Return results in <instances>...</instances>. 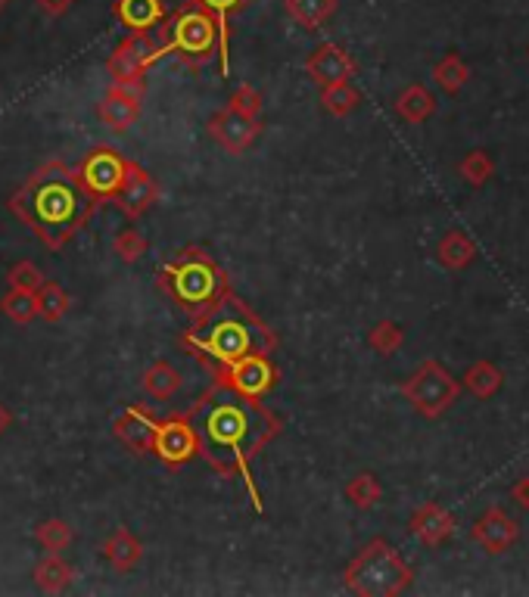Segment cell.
Instances as JSON below:
<instances>
[{
	"label": "cell",
	"mask_w": 529,
	"mask_h": 597,
	"mask_svg": "<svg viewBox=\"0 0 529 597\" xmlns=\"http://www.w3.org/2000/svg\"><path fill=\"white\" fill-rule=\"evenodd\" d=\"M128 168H131V162L122 153L100 147L81 159L75 178L94 199H113L116 190L122 187V181L128 178Z\"/></svg>",
	"instance_id": "9"
},
{
	"label": "cell",
	"mask_w": 529,
	"mask_h": 597,
	"mask_svg": "<svg viewBox=\"0 0 529 597\" xmlns=\"http://www.w3.org/2000/svg\"><path fill=\"white\" fill-rule=\"evenodd\" d=\"M228 109L240 112V116H249V119H259V112H262V94L253 88V84H243V88L234 91Z\"/></svg>",
	"instance_id": "38"
},
{
	"label": "cell",
	"mask_w": 529,
	"mask_h": 597,
	"mask_svg": "<svg viewBox=\"0 0 529 597\" xmlns=\"http://www.w3.org/2000/svg\"><path fill=\"white\" fill-rule=\"evenodd\" d=\"M396 112L408 125H421L436 112V97L424 88V84H408V88L396 97Z\"/></svg>",
	"instance_id": "21"
},
{
	"label": "cell",
	"mask_w": 529,
	"mask_h": 597,
	"mask_svg": "<svg viewBox=\"0 0 529 597\" xmlns=\"http://www.w3.org/2000/svg\"><path fill=\"white\" fill-rule=\"evenodd\" d=\"M436 255L445 268L458 271V268H464L477 259V243H473L464 231H458V227H452V231H445V237L439 240Z\"/></svg>",
	"instance_id": "22"
},
{
	"label": "cell",
	"mask_w": 529,
	"mask_h": 597,
	"mask_svg": "<svg viewBox=\"0 0 529 597\" xmlns=\"http://www.w3.org/2000/svg\"><path fill=\"white\" fill-rule=\"evenodd\" d=\"M159 56H165V38H153V32L131 35L128 41L119 44L113 60H109V75H113V81L122 84V88L141 94V78Z\"/></svg>",
	"instance_id": "8"
},
{
	"label": "cell",
	"mask_w": 529,
	"mask_h": 597,
	"mask_svg": "<svg viewBox=\"0 0 529 597\" xmlns=\"http://www.w3.org/2000/svg\"><path fill=\"white\" fill-rule=\"evenodd\" d=\"M402 343H405V330L396 321H380L368 333V346L377 355H396L402 349Z\"/></svg>",
	"instance_id": "33"
},
{
	"label": "cell",
	"mask_w": 529,
	"mask_h": 597,
	"mask_svg": "<svg viewBox=\"0 0 529 597\" xmlns=\"http://www.w3.org/2000/svg\"><path fill=\"white\" fill-rule=\"evenodd\" d=\"M361 103V94L352 88L349 81H340V84H324V91H321V106L324 112H330V116H349L352 109H358Z\"/></svg>",
	"instance_id": "30"
},
{
	"label": "cell",
	"mask_w": 529,
	"mask_h": 597,
	"mask_svg": "<svg viewBox=\"0 0 529 597\" xmlns=\"http://www.w3.org/2000/svg\"><path fill=\"white\" fill-rule=\"evenodd\" d=\"M97 199L78 184L75 172L63 162H47L29 178L16 196L13 212L29 221L38 237L57 252L88 224Z\"/></svg>",
	"instance_id": "2"
},
{
	"label": "cell",
	"mask_w": 529,
	"mask_h": 597,
	"mask_svg": "<svg viewBox=\"0 0 529 597\" xmlns=\"http://www.w3.org/2000/svg\"><path fill=\"white\" fill-rule=\"evenodd\" d=\"M7 283H10V290H29L35 293L41 283H44V274L35 262H16L7 274Z\"/></svg>",
	"instance_id": "37"
},
{
	"label": "cell",
	"mask_w": 529,
	"mask_h": 597,
	"mask_svg": "<svg viewBox=\"0 0 529 597\" xmlns=\"http://www.w3.org/2000/svg\"><path fill=\"white\" fill-rule=\"evenodd\" d=\"M35 582L47 594H60V591H66L72 585V566L60 554H47L35 566Z\"/></svg>",
	"instance_id": "25"
},
{
	"label": "cell",
	"mask_w": 529,
	"mask_h": 597,
	"mask_svg": "<svg viewBox=\"0 0 529 597\" xmlns=\"http://www.w3.org/2000/svg\"><path fill=\"white\" fill-rule=\"evenodd\" d=\"M38 4L47 16H63L72 7V0H38Z\"/></svg>",
	"instance_id": "40"
},
{
	"label": "cell",
	"mask_w": 529,
	"mask_h": 597,
	"mask_svg": "<svg viewBox=\"0 0 529 597\" xmlns=\"http://www.w3.org/2000/svg\"><path fill=\"white\" fill-rule=\"evenodd\" d=\"M156 181L150 172H144L141 165H134L128 168V178L122 181V187L116 190V196L109 199V203H116L128 218H137V215H144L153 203H156Z\"/></svg>",
	"instance_id": "14"
},
{
	"label": "cell",
	"mask_w": 529,
	"mask_h": 597,
	"mask_svg": "<svg viewBox=\"0 0 529 597\" xmlns=\"http://www.w3.org/2000/svg\"><path fill=\"white\" fill-rule=\"evenodd\" d=\"M187 420L197 433L200 454L209 461V467L221 476H240L249 495H253L256 510H262V498L253 476H249V464L281 433V420L259 398H249L221 380L193 402Z\"/></svg>",
	"instance_id": "1"
},
{
	"label": "cell",
	"mask_w": 529,
	"mask_h": 597,
	"mask_svg": "<svg viewBox=\"0 0 529 597\" xmlns=\"http://www.w3.org/2000/svg\"><path fill=\"white\" fill-rule=\"evenodd\" d=\"M305 72H309L312 81H318L321 88L324 84H340L349 81L355 75V60L340 47V44H321L315 47V53L309 56V63H305Z\"/></svg>",
	"instance_id": "15"
},
{
	"label": "cell",
	"mask_w": 529,
	"mask_h": 597,
	"mask_svg": "<svg viewBox=\"0 0 529 597\" xmlns=\"http://www.w3.org/2000/svg\"><path fill=\"white\" fill-rule=\"evenodd\" d=\"M467 78H470V69L458 53H445L442 60L433 66V81L445 94H458L467 84Z\"/></svg>",
	"instance_id": "29"
},
{
	"label": "cell",
	"mask_w": 529,
	"mask_h": 597,
	"mask_svg": "<svg viewBox=\"0 0 529 597\" xmlns=\"http://www.w3.org/2000/svg\"><path fill=\"white\" fill-rule=\"evenodd\" d=\"M408 529H411V535L421 538L424 545L436 548V545H445L455 535V517L445 507H439L436 501H427L411 514Z\"/></svg>",
	"instance_id": "18"
},
{
	"label": "cell",
	"mask_w": 529,
	"mask_h": 597,
	"mask_svg": "<svg viewBox=\"0 0 529 597\" xmlns=\"http://www.w3.org/2000/svg\"><path fill=\"white\" fill-rule=\"evenodd\" d=\"M103 557H106L109 563H113L119 573H128V570H134L137 563H141L144 545L137 542V535H134L128 526H119V529L103 542Z\"/></svg>",
	"instance_id": "20"
},
{
	"label": "cell",
	"mask_w": 529,
	"mask_h": 597,
	"mask_svg": "<svg viewBox=\"0 0 529 597\" xmlns=\"http://www.w3.org/2000/svg\"><path fill=\"white\" fill-rule=\"evenodd\" d=\"M458 172H461V178H464L470 187H483V184L492 178L495 165H492V159H489L486 150H473V153L464 156V162L458 165Z\"/></svg>",
	"instance_id": "35"
},
{
	"label": "cell",
	"mask_w": 529,
	"mask_h": 597,
	"mask_svg": "<svg viewBox=\"0 0 529 597\" xmlns=\"http://www.w3.org/2000/svg\"><path fill=\"white\" fill-rule=\"evenodd\" d=\"M181 389V374L169 361H156L150 371L144 374V392L165 402V398H172L175 392Z\"/></svg>",
	"instance_id": "28"
},
{
	"label": "cell",
	"mask_w": 529,
	"mask_h": 597,
	"mask_svg": "<svg viewBox=\"0 0 529 597\" xmlns=\"http://www.w3.org/2000/svg\"><path fill=\"white\" fill-rule=\"evenodd\" d=\"M414 579V570L402 560V554L386 542L374 538L358 557L346 566V588L361 597H393L402 594Z\"/></svg>",
	"instance_id": "5"
},
{
	"label": "cell",
	"mask_w": 529,
	"mask_h": 597,
	"mask_svg": "<svg viewBox=\"0 0 529 597\" xmlns=\"http://www.w3.org/2000/svg\"><path fill=\"white\" fill-rule=\"evenodd\" d=\"M10 426H13V414H10V408L4 402H0V436H4Z\"/></svg>",
	"instance_id": "41"
},
{
	"label": "cell",
	"mask_w": 529,
	"mask_h": 597,
	"mask_svg": "<svg viewBox=\"0 0 529 597\" xmlns=\"http://www.w3.org/2000/svg\"><path fill=\"white\" fill-rule=\"evenodd\" d=\"M209 134L221 150L240 156L259 140L262 125H259V119L240 116V112H234V109H221L218 116H212V122H209Z\"/></svg>",
	"instance_id": "12"
},
{
	"label": "cell",
	"mask_w": 529,
	"mask_h": 597,
	"mask_svg": "<svg viewBox=\"0 0 529 597\" xmlns=\"http://www.w3.org/2000/svg\"><path fill=\"white\" fill-rule=\"evenodd\" d=\"M7 4H10V0H0V10H4V7H7Z\"/></svg>",
	"instance_id": "42"
},
{
	"label": "cell",
	"mask_w": 529,
	"mask_h": 597,
	"mask_svg": "<svg viewBox=\"0 0 529 597\" xmlns=\"http://www.w3.org/2000/svg\"><path fill=\"white\" fill-rule=\"evenodd\" d=\"M464 386L486 402V398H492L501 386H505V371H501V367L492 364V361H477V364L467 367Z\"/></svg>",
	"instance_id": "24"
},
{
	"label": "cell",
	"mask_w": 529,
	"mask_h": 597,
	"mask_svg": "<svg viewBox=\"0 0 529 597\" xmlns=\"http://www.w3.org/2000/svg\"><path fill=\"white\" fill-rule=\"evenodd\" d=\"M218 380L249 398H262L277 383V367L271 364L268 355H246V358L234 361L225 374H218Z\"/></svg>",
	"instance_id": "11"
},
{
	"label": "cell",
	"mask_w": 529,
	"mask_h": 597,
	"mask_svg": "<svg viewBox=\"0 0 529 597\" xmlns=\"http://www.w3.org/2000/svg\"><path fill=\"white\" fill-rule=\"evenodd\" d=\"M97 116L109 131H128L137 119H141V94L122 88V84H113L109 94L100 100Z\"/></svg>",
	"instance_id": "17"
},
{
	"label": "cell",
	"mask_w": 529,
	"mask_h": 597,
	"mask_svg": "<svg viewBox=\"0 0 529 597\" xmlns=\"http://www.w3.org/2000/svg\"><path fill=\"white\" fill-rule=\"evenodd\" d=\"M0 311H4L13 324H32L38 318V299L29 290H10L0 299Z\"/></svg>",
	"instance_id": "32"
},
{
	"label": "cell",
	"mask_w": 529,
	"mask_h": 597,
	"mask_svg": "<svg viewBox=\"0 0 529 597\" xmlns=\"http://www.w3.org/2000/svg\"><path fill=\"white\" fill-rule=\"evenodd\" d=\"M119 19L131 35H144L162 25L165 4L162 0H119Z\"/></svg>",
	"instance_id": "19"
},
{
	"label": "cell",
	"mask_w": 529,
	"mask_h": 597,
	"mask_svg": "<svg viewBox=\"0 0 529 597\" xmlns=\"http://www.w3.org/2000/svg\"><path fill=\"white\" fill-rule=\"evenodd\" d=\"M380 495H383V486H380V479L374 473H358V476H352L346 482V498L358 510L374 507L380 501Z\"/></svg>",
	"instance_id": "31"
},
{
	"label": "cell",
	"mask_w": 529,
	"mask_h": 597,
	"mask_svg": "<svg viewBox=\"0 0 529 597\" xmlns=\"http://www.w3.org/2000/svg\"><path fill=\"white\" fill-rule=\"evenodd\" d=\"M35 538L47 554H60L72 545V526L66 520H44L35 529Z\"/></svg>",
	"instance_id": "34"
},
{
	"label": "cell",
	"mask_w": 529,
	"mask_h": 597,
	"mask_svg": "<svg viewBox=\"0 0 529 597\" xmlns=\"http://www.w3.org/2000/svg\"><path fill=\"white\" fill-rule=\"evenodd\" d=\"M159 287L172 296L178 308H184L190 318H203L206 311L228 293V277L215 265V259L200 249L190 246L175 252L165 268L159 271Z\"/></svg>",
	"instance_id": "4"
},
{
	"label": "cell",
	"mask_w": 529,
	"mask_h": 597,
	"mask_svg": "<svg viewBox=\"0 0 529 597\" xmlns=\"http://www.w3.org/2000/svg\"><path fill=\"white\" fill-rule=\"evenodd\" d=\"M165 53H178L193 66H206L218 53V25L215 19L197 7L187 4L172 25L165 28Z\"/></svg>",
	"instance_id": "6"
},
{
	"label": "cell",
	"mask_w": 529,
	"mask_h": 597,
	"mask_svg": "<svg viewBox=\"0 0 529 597\" xmlns=\"http://www.w3.org/2000/svg\"><path fill=\"white\" fill-rule=\"evenodd\" d=\"M470 538L477 542L486 554H505L508 548L517 545L520 538V526L505 514L501 507H489L486 514L473 523Z\"/></svg>",
	"instance_id": "13"
},
{
	"label": "cell",
	"mask_w": 529,
	"mask_h": 597,
	"mask_svg": "<svg viewBox=\"0 0 529 597\" xmlns=\"http://www.w3.org/2000/svg\"><path fill=\"white\" fill-rule=\"evenodd\" d=\"M153 454L159 461L181 467L187 461H193L200 454V442L197 433H193V426L187 420V414L172 417L156 426V439H153Z\"/></svg>",
	"instance_id": "10"
},
{
	"label": "cell",
	"mask_w": 529,
	"mask_h": 597,
	"mask_svg": "<svg viewBox=\"0 0 529 597\" xmlns=\"http://www.w3.org/2000/svg\"><path fill=\"white\" fill-rule=\"evenodd\" d=\"M458 392H461L458 380L445 371V364H439V361H424L402 383V395L411 402V408L417 414L430 417V420H436L439 414L449 411L455 405Z\"/></svg>",
	"instance_id": "7"
},
{
	"label": "cell",
	"mask_w": 529,
	"mask_h": 597,
	"mask_svg": "<svg viewBox=\"0 0 529 597\" xmlns=\"http://www.w3.org/2000/svg\"><path fill=\"white\" fill-rule=\"evenodd\" d=\"M181 346L203 358L215 374H225L246 355H271L277 349V336L259 315H253V308L228 290L203 318H197V327L184 333Z\"/></svg>",
	"instance_id": "3"
},
{
	"label": "cell",
	"mask_w": 529,
	"mask_h": 597,
	"mask_svg": "<svg viewBox=\"0 0 529 597\" xmlns=\"http://www.w3.org/2000/svg\"><path fill=\"white\" fill-rule=\"evenodd\" d=\"M156 426L159 420L141 408V405H128L119 420H116V436L122 445H128L134 454H153V439H156Z\"/></svg>",
	"instance_id": "16"
},
{
	"label": "cell",
	"mask_w": 529,
	"mask_h": 597,
	"mask_svg": "<svg viewBox=\"0 0 529 597\" xmlns=\"http://www.w3.org/2000/svg\"><path fill=\"white\" fill-rule=\"evenodd\" d=\"M113 249H116V255L125 265H134V262H141L147 255V237L137 231V227H125V231L116 234Z\"/></svg>",
	"instance_id": "36"
},
{
	"label": "cell",
	"mask_w": 529,
	"mask_h": 597,
	"mask_svg": "<svg viewBox=\"0 0 529 597\" xmlns=\"http://www.w3.org/2000/svg\"><path fill=\"white\" fill-rule=\"evenodd\" d=\"M511 498H514L517 507L529 510V476H520V479L514 482V486H511Z\"/></svg>",
	"instance_id": "39"
},
{
	"label": "cell",
	"mask_w": 529,
	"mask_h": 597,
	"mask_svg": "<svg viewBox=\"0 0 529 597\" xmlns=\"http://www.w3.org/2000/svg\"><path fill=\"white\" fill-rule=\"evenodd\" d=\"M287 10L290 16L309 28V32H318V28L337 13V0H287Z\"/></svg>",
	"instance_id": "27"
},
{
	"label": "cell",
	"mask_w": 529,
	"mask_h": 597,
	"mask_svg": "<svg viewBox=\"0 0 529 597\" xmlns=\"http://www.w3.org/2000/svg\"><path fill=\"white\" fill-rule=\"evenodd\" d=\"M35 299H38V318H44L50 324L63 321L72 308V296L60 287V283H50V280H44L35 290Z\"/></svg>",
	"instance_id": "26"
},
{
	"label": "cell",
	"mask_w": 529,
	"mask_h": 597,
	"mask_svg": "<svg viewBox=\"0 0 529 597\" xmlns=\"http://www.w3.org/2000/svg\"><path fill=\"white\" fill-rule=\"evenodd\" d=\"M190 4L203 7L209 16H215L218 25V53H221V72L228 75V16L240 13L246 0H190Z\"/></svg>",
	"instance_id": "23"
}]
</instances>
